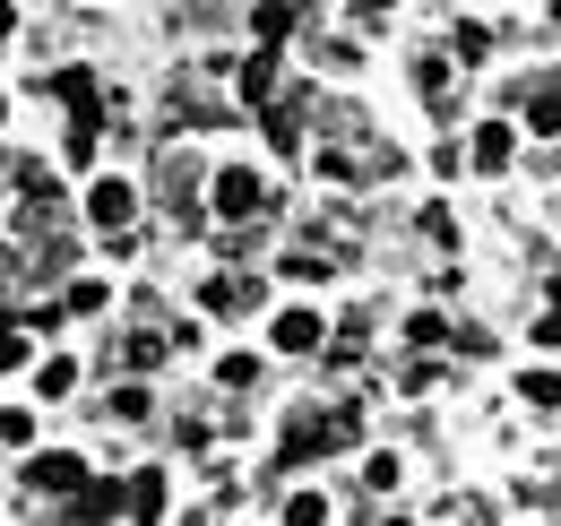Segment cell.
<instances>
[{"mask_svg": "<svg viewBox=\"0 0 561 526\" xmlns=\"http://www.w3.org/2000/svg\"><path fill=\"white\" fill-rule=\"evenodd\" d=\"M216 216H233V225H242V216H268V182H260L251 164H225V173H216Z\"/></svg>", "mask_w": 561, "mask_h": 526, "instance_id": "6da1fadb", "label": "cell"}, {"mask_svg": "<svg viewBox=\"0 0 561 526\" xmlns=\"http://www.w3.org/2000/svg\"><path fill=\"white\" fill-rule=\"evenodd\" d=\"M78 483H87V458H70V449H44V458L26 466V492L35 501H70Z\"/></svg>", "mask_w": 561, "mask_h": 526, "instance_id": "7a4b0ae2", "label": "cell"}, {"mask_svg": "<svg viewBox=\"0 0 561 526\" xmlns=\"http://www.w3.org/2000/svg\"><path fill=\"white\" fill-rule=\"evenodd\" d=\"M87 216H95V233H130V216H139V191H130L122 173H104V182L87 191Z\"/></svg>", "mask_w": 561, "mask_h": 526, "instance_id": "3957f363", "label": "cell"}, {"mask_svg": "<svg viewBox=\"0 0 561 526\" xmlns=\"http://www.w3.org/2000/svg\"><path fill=\"white\" fill-rule=\"evenodd\" d=\"M277 345H285V354H320V345H329V320H320V311H285Z\"/></svg>", "mask_w": 561, "mask_h": 526, "instance_id": "277c9868", "label": "cell"}, {"mask_svg": "<svg viewBox=\"0 0 561 526\" xmlns=\"http://www.w3.org/2000/svg\"><path fill=\"white\" fill-rule=\"evenodd\" d=\"M467 156H476L484 173H501V164L518 156V138H510V122H484V130H476V147H467Z\"/></svg>", "mask_w": 561, "mask_h": 526, "instance_id": "5b68a950", "label": "cell"}, {"mask_svg": "<svg viewBox=\"0 0 561 526\" xmlns=\"http://www.w3.org/2000/svg\"><path fill=\"white\" fill-rule=\"evenodd\" d=\"M122 510H139V518H156V510H164V474H156V466H139V483L122 492Z\"/></svg>", "mask_w": 561, "mask_h": 526, "instance_id": "8992f818", "label": "cell"}, {"mask_svg": "<svg viewBox=\"0 0 561 526\" xmlns=\"http://www.w3.org/2000/svg\"><path fill=\"white\" fill-rule=\"evenodd\" d=\"M268 87H277V53H251V61H242V95L268 104Z\"/></svg>", "mask_w": 561, "mask_h": 526, "instance_id": "52a82bcc", "label": "cell"}, {"mask_svg": "<svg viewBox=\"0 0 561 526\" xmlns=\"http://www.w3.org/2000/svg\"><path fill=\"white\" fill-rule=\"evenodd\" d=\"M147 414H156V397H147L139 380H122V389H113V423H147Z\"/></svg>", "mask_w": 561, "mask_h": 526, "instance_id": "ba28073f", "label": "cell"}, {"mask_svg": "<svg viewBox=\"0 0 561 526\" xmlns=\"http://www.w3.org/2000/svg\"><path fill=\"white\" fill-rule=\"evenodd\" d=\"M268 147H277V156H294V147H302V113H294V104H277V113H268Z\"/></svg>", "mask_w": 561, "mask_h": 526, "instance_id": "9c48e42d", "label": "cell"}, {"mask_svg": "<svg viewBox=\"0 0 561 526\" xmlns=\"http://www.w3.org/2000/svg\"><path fill=\"white\" fill-rule=\"evenodd\" d=\"M553 113H561V95H553V78H545V87H536V104H527V130L553 138Z\"/></svg>", "mask_w": 561, "mask_h": 526, "instance_id": "30bf717a", "label": "cell"}, {"mask_svg": "<svg viewBox=\"0 0 561 526\" xmlns=\"http://www.w3.org/2000/svg\"><path fill=\"white\" fill-rule=\"evenodd\" d=\"M407 345H423V354H432V345H449V329H440V311H415V320H407Z\"/></svg>", "mask_w": 561, "mask_h": 526, "instance_id": "8fae6325", "label": "cell"}, {"mask_svg": "<svg viewBox=\"0 0 561 526\" xmlns=\"http://www.w3.org/2000/svg\"><path fill=\"white\" fill-rule=\"evenodd\" d=\"M70 380H78V363H61V354L35 371V389H44V397H70Z\"/></svg>", "mask_w": 561, "mask_h": 526, "instance_id": "7c38bea8", "label": "cell"}, {"mask_svg": "<svg viewBox=\"0 0 561 526\" xmlns=\"http://www.w3.org/2000/svg\"><path fill=\"white\" fill-rule=\"evenodd\" d=\"M216 380H225V389H251V380H260V363H251V354H225V363H216Z\"/></svg>", "mask_w": 561, "mask_h": 526, "instance_id": "4fadbf2b", "label": "cell"}, {"mask_svg": "<svg viewBox=\"0 0 561 526\" xmlns=\"http://www.w3.org/2000/svg\"><path fill=\"white\" fill-rule=\"evenodd\" d=\"M285 518L311 526V518H329V501H320V492H294V501H285Z\"/></svg>", "mask_w": 561, "mask_h": 526, "instance_id": "5bb4252c", "label": "cell"}, {"mask_svg": "<svg viewBox=\"0 0 561 526\" xmlns=\"http://www.w3.org/2000/svg\"><path fill=\"white\" fill-rule=\"evenodd\" d=\"M415 78H423V104H449V69H440V61H423Z\"/></svg>", "mask_w": 561, "mask_h": 526, "instance_id": "9a60e30c", "label": "cell"}, {"mask_svg": "<svg viewBox=\"0 0 561 526\" xmlns=\"http://www.w3.org/2000/svg\"><path fill=\"white\" fill-rule=\"evenodd\" d=\"M285 26H294V9H285V0H260V35H268V44H277Z\"/></svg>", "mask_w": 561, "mask_h": 526, "instance_id": "2e32d148", "label": "cell"}, {"mask_svg": "<svg viewBox=\"0 0 561 526\" xmlns=\"http://www.w3.org/2000/svg\"><path fill=\"white\" fill-rule=\"evenodd\" d=\"M9 363H26V329H9V320H0V371H9Z\"/></svg>", "mask_w": 561, "mask_h": 526, "instance_id": "e0dca14e", "label": "cell"}, {"mask_svg": "<svg viewBox=\"0 0 561 526\" xmlns=\"http://www.w3.org/2000/svg\"><path fill=\"white\" fill-rule=\"evenodd\" d=\"M389 9H398V0H354V18H363V26H380Z\"/></svg>", "mask_w": 561, "mask_h": 526, "instance_id": "ac0fdd59", "label": "cell"}, {"mask_svg": "<svg viewBox=\"0 0 561 526\" xmlns=\"http://www.w3.org/2000/svg\"><path fill=\"white\" fill-rule=\"evenodd\" d=\"M9 26H18V9H9V0H0V44H9Z\"/></svg>", "mask_w": 561, "mask_h": 526, "instance_id": "d6986e66", "label": "cell"}, {"mask_svg": "<svg viewBox=\"0 0 561 526\" xmlns=\"http://www.w3.org/2000/svg\"><path fill=\"white\" fill-rule=\"evenodd\" d=\"M0 113H9V104H0Z\"/></svg>", "mask_w": 561, "mask_h": 526, "instance_id": "ffe728a7", "label": "cell"}]
</instances>
